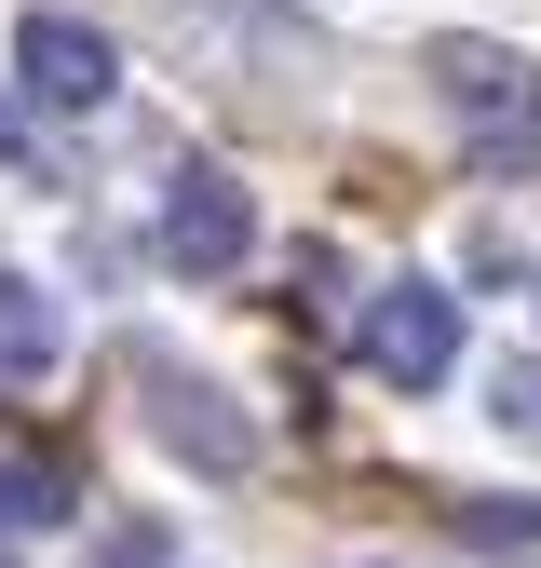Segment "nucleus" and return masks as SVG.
<instances>
[{
  "instance_id": "f257e3e1",
  "label": "nucleus",
  "mask_w": 541,
  "mask_h": 568,
  "mask_svg": "<svg viewBox=\"0 0 541 568\" xmlns=\"http://www.w3.org/2000/svg\"><path fill=\"white\" fill-rule=\"evenodd\" d=\"M433 95L460 122V150L488 176H528L541 163V68L514 41H433Z\"/></svg>"
},
{
  "instance_id": "f03ea898",
  "label": "nucleus",
  "mask_w": 541,
  "mask_h": 568,
  "mask_svg": "<svg viewBox=\"0 0 541 568\" xmlns=\"http://www.w3.org/2000/svg\"><path fill=\"white\" fill-rule=\"evenodd\" d=\"M353 352H366V379L433 393V379L460 366V298H447V284H379L366 325H353Z\"/></svg>"
},
{
  "instance_id": "7ed1b4c3",
  "label": "nucleus",
  "mask_w": 541,
  "mask_h": 568,
  "mask_svg": "<svg viewBox=\"0 0 541 568\" xmlns=\"http://www.w3.org/2000/svg\"><path fill=\"white\" fill-rule=\"evenodd\" d=\"M135 393H150V434H163L176 460H203V474H244V460H257V419H231V393L190 379L176 352H135Z\"/></svg>"
},
{
  "instance_id": "20e7f679",
  "label": "nucleus",
  "mask_w": 541,
  "mask_h": 568,
  "mask_svg": "<svg viewBox=\"0 0 541 568\" xmlns=\"http://www.w3.org/2000/svg\"><path fill=\"white\" fill-rule=\"evenodd\" d=\"M163 271H190V284H217V271H244V244H257V203H244V176H217V163H190L176 190H163Z\"/></svg>"
},
{
  "instance_id": "39448f33",
  "label": "nucleus",
  "mask_w": 541,
  "mask_h": 568,
  "mask_svg": "<svg viewBox=\"0 0 541 568\" xmlns=\"http://www.w3.org/2000/svg\"><path fill=\"white\" fill-rule=\"evenodd\" d=\"M14 82H28V109H109L122 54L95 14H14Z\"/></svg>"
},
{
  "instance_id": "423d86ee",
  "label": "nucleus",
  "mask_w": 541,
  "mask_h": 568,
  "mask_svg": "<svg viewBox=\"0 0 541 568\" xmlns=\"http://www.w3.org/2000/svg\"><path fill=\"white\" fill-rule=\"evenodd\" d=\"M54 352H68V325L41 312V284H28V271H0V393L54 379Z\"/></svg>"
},
{
  "instance_id": "0eeeda50",
  "label": "nucleus",
  "mask_w": 541,
  "mask_h": 568,
  "mask_svg": "<svg viewBox=\"0 0 541 568\" xmlns=\"http://www.w3.org/2000/svg\"><path fill=\"white\" fill-rule=\"evenodd\" d=\"M68 515H82V474H68V460H0V541L68 528Z\"/></svg>"
},
{
  "instance_id": "6e6552de",
  "label": "nucleus",
  "mask_w": 541,
  "mask_h": 568,
  "mask_svg": "<svg viewBox=\"0 0 541 568\" xmlns=\"http://www.w3.org/2000/svg\"><path fill=\"white\" fill-rule=\"evenodd\" d=\"M488 419H501V434H541V366H501L488 379Z\"/></svg>"
},
{
  "instance_id": "1a4fd4ad",
  "label": "nucleus",
  "mask_w": 541,
  "mask_h": 568,
  "mask_svg": "<svg viewBox=\"0 0 541 568\" xmlns=\"http://www.w3.org/2000/svg\"><path fill=\"white\" fill-rule=\"evenodd\" d=\"M473 541H541V501H460Z\"/></svg>"
},
{
  "instance_id": "9d476101",
  "label": "nucleus",
  "mask_w": 541,
  "mask_h": 568,
  "mask_svg": "<svg viewBox=\"0 0 541 568\" xmlns=\"http://www.w3.org/2000/svg\"><path fill=\"white\" fill-rule=\"evenodd\" d=\"M0 163H41V109H14V95H0Z\"/></svg>"
},
{
  "instance_id": "9b49d317",
  "label": "nucleus",
  "mask_w": 541,
  "mask_h": 568,
  "mask_svg": "<svg viewBox=\"0 0 541 568\" xmlns=\"http://www.w3.org/2000/svg\"><path fill=\"white\" fill-rule=\"evenodd\" d=\"M95 568H163V528H122V541H109Z\"/></svg>"
}]
</instances>
